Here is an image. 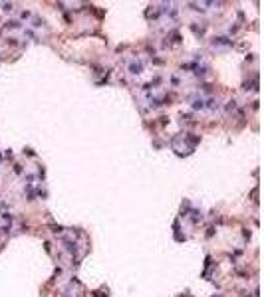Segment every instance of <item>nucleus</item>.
Instances as JSON below:
<instances>
[{
    "mask_svg": "<svg viewBox=\"0 0 264 297\" xmlns=\"http://www.w3.org/2000/svg\"><path fill=\"white\" fill-rule=\"evenodd\" d=\"M141 71H143V63H141V61H131L129 73H133V76H139Z\"/></svg>",
    "mask_w": 264,
    "mask_h": 297,
    "instance_id": "f257e3e1",
    "label": "nucleus"
},
{
    "mask_svg": "<svg viewBox=\"0 0 264 297\" xmlns=\"http://www.w3.org/2000/svg\"><path fill=\"white\" fill-rule=\"evenodd\" d=\"M6 26H8V28H20V24L16 22V20H12V22H6Z\"/></svg>",
    "mask_w": 264,
    "mask_h": 297,
    "instance_id": "f03ea898",
    "label": "nucleus"
}]
</instances>
